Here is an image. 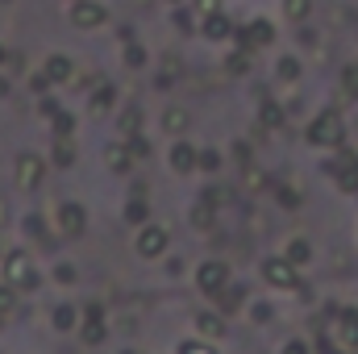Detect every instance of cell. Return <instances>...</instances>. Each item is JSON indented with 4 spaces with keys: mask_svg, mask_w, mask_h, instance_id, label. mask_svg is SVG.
<instances>
[{
    "mask_svg": "<svg viewBox=\"0 0 358 354\" xmlns=\"http://www.w3.org/2000/svg\"><path fill=\"white\" fill-rule=\"evenodd\" d=\"M313 146H342V138H346V121L334 113V108H325V113H317L313 121H308V134H304Z\"/></svg>",
    "mask_w": 358,
    "mask_h": 354,
    "instance_id": "6da1fadb",
    "label": "cell"
},
{
    "mask_svg": "<svg viewBox=\"0 0 358 354\" xmlns=\"http://www.w3.org/2000/svg\"><path fill=\"white\" fill-rule=\"evenodd\" d=\"M55 221H59V234H63V238H84V229H88V213H84V204H76V200H63V204L55 208Z\"/></svg>",
    "mask_w": 358,
    "mask_h": 354,
    "instance_id": "7a4b0ae2",
    "label": "cell"
},
{
    "mask_svg": "<svg viewBox=\"0 0 358 354\" xmlns=\"http://www.w3.org/2000/svg\"><path fill=\"white\" fill-rule=\"evenodd\" d=\"M71 25L76 29H100L104 21H108V8L100 4V0H71Z\"/></svg>",
    "mask_w": 358,
    "mask_h": 354,
    "instance_id": "3957f363",
    "label": "cell"
},
{
    "mask_svg": "<svg viewBox=\"0 0 358 354\" xmlns=\"http://www.w3.org/2000/svg\"><path fill=\"white\" fill-rule=\"evenodd\" d=\"M4 279H8L13 288H34V283H38L34 263H29V255H25V250H13V255H4Z\"/></svg>",
    "mask_w": 358,
    "mask_h": 354,
    "instance_id": "277c9868",
    "label": "cell"
},
{
    "mask_svg": "<svg viewBox=\"0 0 358 354\" xmlns=\"http://www.w3.org/2000/svg\"><path fill=\"white\" fill-rule=\"evenodd\" d=\"M263 279H267L271 288L287 292V288L300 283V271H296V263H287V259L279 255V259H263Z\"/></svg>",
    "mask_w": 358,
    "mask_h": 354,
    "instance_id": "5b68a950",
    "label": "cell"
},
{
    "mask_svg": "<svg viewBox=\"0 0 358 354\" xmlns=\"http://www.w3.org/2000/svg\"><path fill=\"white\" fill-rule=\"evenodd\" d=\"M167 242H171V234H167L163 225H142L138 238H134V246H138L142 259H159V255L167 250Z\"/></svg>",
    "mask_w": 358,
    "mask_h": 354,
    "instance_id": "8992f818",
    "label": "cell"
},
{
    "mask_svg": "<svg viewBox=\"0 0 358 354\" xmlns=\"http://www.w3.org/2000/svg\"><path fill=\"white\" fill-rule=\"evenodd\" d=\"M42 176H46V163H42L38 155H17V171H13V179H17V187H21V192L38 187Z\"/></svg>",
    "mask_w": 358,
    "mask_h": 354,
    "instance_id": "52a82bcc",
    "label": "cell"
},
{
    "mask_svg": "<svg viewBox=\"0 0 358 354\" xmlns=\"http://www.w3.org/2000/svg\"><path fill=\"white\" fill-rule=\"evenodd\" d=\"M196 283H200V292H208V296H217L221 288H229V267L225 263H204V267H196Z\"/></svg>",
    "mask_w": 358,
    "mask_h": 354,
    "instance_id": "ba28073f",
    "label": "cell"
},
{
    "mask_svg": "<svg viewBox=\"0 0 358 354\" xmlns=\"http://www.w3.org/2000/svg\"><path fill=\"white\" fill-rule=\"evenodd\" d=\"M334 342L342 351H358V313L355 309H342L338 321H334Z\"/></svg>",
    "mask_w": 358,
    "mask_h": 354,
    "instance_id": "9c48e42d",
    "label": "cell"
},
{
    "mask_svg": "<svg viewBox=\"0 0 358 354\" xmlns=\"http://www.w3.org/2000/svg\"><path fill=\"white\" fill-rule=\"evenodd\" d=\"M275 42V25H271L267 17H255L246 29H242V46H250V50H259V46H271Z\"/></svg>",
    "mask_w": 358,
    "mask_h": 354,
    "instance_id": "30bf717a",
    "label": "cell"
},
{
    "mask_svg": "<svg viewBox=\"0 0 358 354\" xmlns=\"http://www.w3.org/2000/svg\"><path fill=\"white\" fill-rule=\"evenodd\" d=\"M80 338H84L88 346H96V342H104V338H108V334H104V313H100V304H88V309H84Z\"/></svg>",
    "mask_w": 358,
    "mask_h": 354,
    "instance_id": "8fae6325",
    "label": "cell"
},
{
    "mask_svg": "<svg viewBox=\"0 0 358 354\" xmlns=\"http://www.w3.org/2000/svg\"><path fill=\"white\" fill-rule=\"evenodd\" d=\"M104 163H108V171L129 176V171H134V150H129V142H113V146L104 150Z\"/></svg>",
    "mask_w": 358,
    "mask_h": 354,
    "instance_id": "7c38bea8",
    "label": "cell"
},
{
    "mask_svg": "<svg viewBox=\"0 0 358 354\" xmlns=\"http://www.w3.org/2000/svg\"><path fill=\"white\" fill-rule=\"evenodd\" d=\"M196 146H187V142H176L171 146V155H167V163H171V171H179V176H187V171H196Z\"/></svg>",
    "mask_w": 358,
    "mask_h": 354,
    "instance_id": "4fadbf2b",
    "label": "cell"
},
{
    "mask_svg": "<svg viewBox=\"0 0 358 354\" xmlns=\"http://www.w3.org/2000/svg\"><path fill=\"white\" fill-rule=\"evenodd\" d=\"M200 34H204L208 42H225V38L234 34V25H229V17H225V13H213V17H204V21H200Z\"/></svg>",
    "mask_w": 358,
    "mask_h": 354,
    "instance_id": "5bb4252c",
    "label": "cell"
},
{
    "mask_svg": "<svg viewBox=\"0 0 358 354\" xmlns=\"http://www.w3.org/2000/svg\"><path fill=\"white\" fill-rule=\"evenodd\" d=\"M42 71H46V80H50V84H67V80L76 76V63H71L67 55H50Z\"/></svg>",
    "mask_w": 358,
    "mask_h": 354,
    "instance_id": "9a60e30c",
    "label": "cell"
},
{
    "mask_svg": "<svg viewBox=\"0 0 358 354\" xmlns=\"http://www.w3.org/2000/svg\"><path fill=\"white\" fill-rule=\"evenodd\" d=\"M213 217H217V192H204L200 204L192 208V225L196 229H213Z\"/></svg>",
    "mask_w": 358,
    "mask_h": 354,
    "instance_id": "2e32d148",
    "label": "cell"
},
{
    "mask_svg": "<svg viewBox=\"0 0 358 354\" xmlns=\"http://www.w3.org/2000/svg\"><path fill=\"white\" fill-rule=\"evenodd\" d=\"M187 125H192V113L187 108H179V104L163 108V134H187Z\"/></svg>",
    "mask_w": 358,
    "mask_h": 354,
    "instance_id": "e0dca14e",
    "label": "cell"
},
{
    "mask_svg": "<svg viewBox=\"0 0 358 354\" xmlns=\"http://www.w3.org/2000/svg\"><path fill=\"white\" fill-rule=\"evenodd\" d=\"M196 334L204 338H225V321L217 313H196Z\"/></svg>",
    "mask_w": 358,
    "mask_h": 354,
    "instance_id": "ac0fdd59",
    "label": "cell"
},
{
    "mask_svg": "<svg viewBox=\"0 0 358 354\" xmlns=\"http://www.w3.org/2000/svg\"><path fill=\"white\" fill-rule=\"evenodd\" d=\"M113 100H117V88L108 84V80H100L96 88H92V113H104V108H113Z\"/></svg>",
    "mask_w": 358,
    "mask_h": 354,
    "instance_id": "d6986e66",
    "label": "cell"
},
{
    "mask_svg": "<svg viewBox=\"0 0 358 354\" xmlns=\"http://www.w3.org/2000/svg\"><path fill=\"white\" fill-rule=\"evenodd\" d=\"M275 80H279V84H296V80H300V59H296V55H283V59L275 63Z\"/></svg>",
    "mask_w": 358,
    "mask_h": 354,
    "instance_id": "ffe728a7",
    "label": "cell"
},
{
    "mask_svg": "<svg viewBox=\"0 0 358 354\" xmlns=\"http://www.w3.org/2000/svg\"><path fill=\"white\" fill-rule=\"evenodd\" d=\"M283 17L296 21V25H304L313 17V0H283Z\"/></svg>",
    "mask_w": 358,
    "mask_h": 354,
    "instance_id": "44dd1931",
    "label": "cell"
},
{
    "mask_svg": "<svg viewBox=\"0 0 358 354\" xmlns=\"http://www.w3.org/2000/svg\"><path fill=\"white\" fill-rule=\"evenodd\" d=\"M283 259H287V263H296V267H304L308 259H313V246H308L304 238H292V242H287V250H283Z\"/></svg>",
    "mask_w": 358,
    "mask_h": 354,
    "instance_id": "7402d4cb",
    "label": "cell"
},
{
    "mask_svg": "<svg viewBox=\"0 0 358 354\" xmlns=\"http://www.w3.org/2000/svg\"><path fill=\"white\" fill-rule=\"evenodd\" d=\"M117 129H121L125 138H134V134L142 129V108H138V104H129V108L121 113V121H117Z\"/></svg>",
    "mask_w": 358,
    "mask_h": 354,
    "instance_id": "603a6c76",
    "label": "cell"
},
{
    "mask_svg": "<svg viewBox=\"0 0 358 354\" xmlns=\"http://www.w3.org/2000/svg\"><path fill=\"white\" fill-rule=\"evenodd\" d=\"M259 121H263L267 129H279V125H283V108H279L275 100H263V104H259Z\"/></svg>",
    "mask_w": 358,
    "mask_h": 354,
    "instance_id": "cb8c5ba5",
    "label": "cell"
},
{
    "mask_svg": "<svg viewBox=\"0 0 358 354\" xmlns=\"http://www.w3.org/2000/svg\"><path fill=\"white\" fill-rule=\"evenodd\" d=\"M55 167H76V146H71L67 138L55 142Z\"/></svg>",
    "mask_w": 358,
    "mask_h": 354,
    "instance_id": "d4e9b609",
    "label": "cell"
},
{
    "mask_svg": "<svg viewBox=\"0 0 358 354\" xmlns=\"http://www.w3.org/2000/svg\"><path fill=\"white\" fill-rule=\"evenodd\" d=\"M217 296H221L217 304H221L225 313H234V309H242V300H246V292H242V288H221Z\"/></svg>",
    "mask_w": 358,
    "mask_h": 354,
    "instance_id": "484cf974",
    "label": "cell"
},
{
    "mask_svg": "<svg viewBox=\"0 0 358 354\" xmlns=\"http://www.w3.org/2000/svg\"><path fill=\"white\" fill-rule=\"evenodd\" d=\"M225 67H229L234 76H246V71H250V46H242L238 55H229V59H225Z\"/></svg>",
    "mask_w": 358,
    "mask_h": 354,
    "instance_id": "4316f807",
    "label": "cell"
},
{
    "mask_svg": "<svg viewBox=\"0 0 358 354\" xmlns=\"http://www.w3.org/2000/svg\"><path fill=\"white\" fill-rule=\"evenodd\" d=\"M125 67H146V50L138 42H125Z\"/></svg>",
    "mask_w": 358,
    "mask_h": 354,
    "instance_id": "83f0119b",
    "label": "cell"
},
{
    "mask_svg": "<svg viewBox=\"0 0 358 354\" xmlns=\"http://www.w3.org/2000/svg\"><path fill=\"white\" fill-rule=\"evenodd\" d=\"M76 325V309L71 304H59L55 309V330H71Z\"/></svg>",
    "mask_w": 358,
    "mask_h": 354,
    "instance_id": "f1b7e54d",
    "label": "cell"
},
{
    "mask_svg": "<svg viewBox=\"0 0 358 354\" xmlns=\"http://www.w3.org/2000/svg\"><path fill=\"white\" fill-rule=\"evenodd\" d=\"M192 13H196V21H204V17L221 13V0H192Z\"/></svg>",
    "mask_w": 358,
    "mask_h": 354,
    "instance_id": "f546056e",
    "label": "cell"
},
{
    "mask_svg": "<svg viewBox=\"0 0 358 354\" xmlns=\"http://www.w3.org/2000/svg\"><path fill=\"white\" fill-rule=\"evenodd\" d=\"M71 129H76V117L71 113H55V134L59 138H71Z\"/></svg>",
    "mask_w": 358,
    "mask_h": 354,
    "instance_id": "4dcf8cb0",
    "label": "cell"
},
{
    "mask_svg": "<svg viewBox=\"0 0 358 354\" xmlns=\"http://www.w3.org/2000/svg\"><path fill=\"white\" fill-rule=\"evenodd\" d=\"M125 221L146 225V204H142V200H129V204H125Z\"/></svg>",
    "mask_w": 358,
    "mask_h": 354,
    "instance_id": "1f68e13d",
    "label": "cell"
},
{
    "mask_svg": "<svg viewBox=\"0 0 358 354\" xmlns=\"http://www.w3.org/2000/svg\"><path fill=\"white\" fill-rule=\"evenodd\" d=\"M25 234H34V238H38V242H46V238H50V234H46V225H42V217H38V213H29V217H25Z\"/></svg>",
    "mask_w": 358,
    "mask_h": 354,
    "instance_id": "d6a6232c",
    "label": "cell"
},
{
    "mask_svg": "<svg viewBox=\"0 0 358 354\" xmlns=\"http://www.w3.org/2000/svg\"><path fill=\"white\" fill-rule=\"evenodd\" d=\"M196 167H200V171H217V167H221V155H217V150H200Z\"/></svg>",
    "mask_w": 358,
    "mask_h": 354,
    "instance_id": "836d02e7",
    "label": "cell"
},
{
    "mask_svg": "<svg viewBox=\"0 0 358 354\" xmlns=\"http://www.w3.org/2000/svg\"><path fill=\"white\" fill-rule=\"evenodd\" d=\"M342 88H346V92H355V96H358V63H350V67L342 71Z\"/></svg>",
    "mask_w": 358,
    "mask_h": 354,
    "instance_id": "e575fe53",
    "label": "cell"
},
{
    "mask_svg": "<svg viewBox=\"0 0 358 354\" xmlns=\"http://www.w3.org/2000/svg\"><path fill=\"white\" fill-rule=\"evenodd\" d=\"M13 304H17V296H13V283H4V288H0V317H4V313H13Z\"/></svg>",
    "mask_w": 358,
    "mask_h": 354,
    "instance_id": "d590c367",
    "label": "cell"
},
{
    "mask_svg": "<svg viewBox=\"0 0 358 354\" xmlns=\"http://www.w3.org/2000/svg\"><path fill=\"white\" fill-rule=\"evenodd\" d=\"M55 283H76V267L59 263V267H55Z\"/></svg>",
    "mask_w": 358,
    "mask_h": 354,
    "instance_id": "8d00e7d4",
    "label": "cell"
},
{
    "mask_svg": "<svg viewBox=\"0 0 358 354\" xmlns=\"http://www.w3.org/2000/svg\"><path fill=\"white\" fill-rule=\"evenodd\" d=\"M279 204H283V208H296V204H300V192H292V187H279Z\"/></svg>",
    "mask_w": 358,
    "mask_h": 354,
    "instance_id": "74e56055",
    "label": "cell"
},
{
    "mask_svg": "<svg viewBox=\"0 0 358 354\" xmlns=\"http://www.w3.org/2000/svg\"><path fill=\"white\" fill-rule=\"evenodd\" d=\"M179 354H213V351H208L204 342H183V346H179Z\"/></svg>",
    "mask_w": 358,
    "mask_h": 354,
    "instance_id": "f35d334b",
    "label": "cell"
},
{
    "mask_svg": "<svg viewBox=\"0 0 358 354\" xmlns=\"http://www.w3.org/2000/svg\"><path fill=\"white\" fill-rule=\"evenodd\" d=\"M279 354H308V346H304V342H287Z\"/></svg>",
    "mask_w": 358,
    "mask_h": 354,
    "instance_id": "ab89813d",
    "label": "cell"
},
{
    "mask_svg": "<svg viewBox=\"0 0 358 354\" xmlns=\"http://www.w3.org/2000/svg\"><path fill=\"white\" fill-rule=\"evenodd\" d=\"M250 313H255V321H271V309H267V304H255Z\"/></svg>",
    "mask_w": 358,
    "mask_h": 354,
    "instance_id": "60d3db41",
    "label": "cell"
},
{
    "mask_svg": "<svg viewBox=\"0 0 358 354\" xmlns=\"http://www.w3.org/2000/svg\"><path fill=\"white\" fill-rule=\"evenodd\" d=\"M4 221H8V208H4V200H0V225H4Z\"/></svg>",
    "mask_w": 358,
    "mask_h": 354,
    "instance_id": "b9f144b4",
    "label": "cell"
},
{
    "mask_svg": "<svg viewBox=\"0 0 358 354\" xmlns=\"http://www.w3.org/2000/svg\"><path fill=\"white\" fill-rule=\"evenodd\" d=\"M4 63H8V50H4V46H0V67H4Z\"/></svg>",
    "mask_w": 358,
    "mask_h": 354,
    "instance_id": "7bdbcfd3",
    "label": "cell"
},
{
    "mask_svg": "<svg viewBox=\"0 0 358 354\" xmlns=\"http://www.w3.org/2000/svg\"><path fill=\"white\" fill-rule=\"evenodd\" d=\"M167 4H187V0H167Z\"/></svg>",
    "mask_w": 358,
    "mask_h": 354,
    "instance_id": "ee69618b",
    "label": "cell"
},
{
    "mask_svg": "<svg viewBox=\"0 0 358 354\" xmlns=\"http://www.w3.org/2000/svg\"><path fill=\"white\" fill-rule=\"evenodd\" d=\"M0 4H13V0H0Z\"/></svg>",
    "mask_w": 358,
    "mask_h": 354,
    "instance_id": "f6af8a7d",
    "label": "cell"
},
{
    "mask_svg": "<svg viewBox=\"0 0 358 354\" xmlns=\"http://www.w3.org/2000/svg\"><path fill=\"white\" fill-rule=\"evenodd\" d=\"M125 354H129V351H125Z\"/></svg>",
    "mask_w": 358,
    "mask_h": 354,
    "instance_id": "bcb514c9",
    "label": "cell"
}]
</instances>
